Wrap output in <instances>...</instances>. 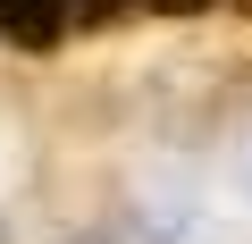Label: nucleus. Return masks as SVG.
<instances>
[{"label":"nucleus","mask_w":252,"mask_h":244,"mask_svg":"<svg viewBox=\"0 0 252 244\" xmlns=\"http://www.w3.org/2000/svg\"><path fill=\"white\" fill-rule=\"evenodd\" d=\"M202 9H219V0H143V17H202Z\"/></svg>","instance_id":"nucleus-1"},{"label":"nucleus","mask_w":252,"mask_h":244,"mask_svg":"<svg viewBox=\"0 0 252 244\" xmlns=\"http://www.w3.org/2000/svg\"><path fill=\"white\" fill-rule=\"evenodd\" d=\"M227 9H244V17H252V0H227Z\"/></svg>","instance_id":"nucleus-2"}]
</instances>
